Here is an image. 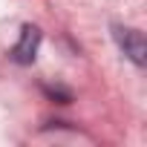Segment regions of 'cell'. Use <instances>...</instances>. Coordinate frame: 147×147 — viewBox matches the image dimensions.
Masks as SVG:
<instances>
[{"mask_svg": "<svg viewBox=\"0 0 147 147\" xmlns=\"http://www.w3.org/2000/svg\"><path fill=\"white\" fill-rule=\"evenodd\" d=\"M40 38H43V32L38 29V26H32V23H26L23 29H20V40L12 46V61L15 63H20V66H29V63H35V58H38V46H40Z\"/></svg>", "mask_w": 147, "mask_h": 147, "instance_id": "obj_1", "label": "cell"}, {"mask_svg": "<svg viewBox=\"0 0 147 147\" xmlns=\"http://www.w3.org/2000/svg\"><path fill=\"white\" fill-rule=\"evenodd\" d=\"M113 35H115V43L121 46V52H124L136 66H144V61H147V43H144V35H141L138 29H124V26H115Z\"/></svg>", "mask_w": 147, "mask_h": 147, "instance_id": "obj_2", "label": "cell"}, {"mask_svg": "<svg viewBox=\"0 0 147 147\" xmlns=\"http://www.w3.org/2000/svg\"><path fill=\"white\" fill-rule=\"evenodd\" d=\"M43 92L52 95V98H61V104H69V101H72V95H69L66 90H61V87H43Z\"/></svg>", "mask_w": 147, "mask_h": 147, "instance_id": "obj_3", "label": "cell"}]
</instances>
